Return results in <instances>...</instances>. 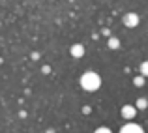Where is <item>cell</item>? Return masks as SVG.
Segmentation results:
<instances>
[{
  "label": "cell",
  "mask_w": 148,
  "mask_h": 133,
  "mask_svg": "<svg viewBox=\"0 0 148 133\" xmlns=\"http://www.w3.org/2000/svg\"><path fill=\"white\" fill-rule=\"evenodd\" d=\"M146 99H143V97H139V99H137V107H135V109H146Z\"/></svg>",
  "instance_id": "52a82bcc"
},
{
  "label": "cell",
  "mask_w": 148,
  "mask_h": 133,
  "mask_svg": "<svg viewBox=\"0 0 148 133\" xmlns=\"http://www.w3.org/2000/svg\"><path fill=\"white\" fill-rule=\"evenodd\" d=\"M71 56H75V58L84 56V45H81V43L71 45Z\"/></svg>",
  "instance_id": "5b68a950"
},
{
  "label": "cell",
  "mask_w": 148,
  "mask_h": 133,
  "mask_svg": "<svg viewBox=\"0 0 148 133\" xmlns=\"http://www.w3.org/2000/svg\"><path fill=\"white\" fill-rule=\"evenodd\" d=\"M124 25L126 26H137L139 25V15L137 13H126L124 15Z\"/></svg>",
  "instance_id": "7a4b0ae2"
},
{
  "label": "cell",
  "mask_w": 148,
  "mask_h": 133,
  "mask_svg": "<svg viewBox=\"0 0 148 133\" xmlns=\"http://www.w3.org/2000/svg\"><path fill=\"white\" fill-rule=\"evenodd\" d=\"M135 112H137V109H135L133 105H124V107H122V116H124V118H127V120L133 118Z\"/></svg>",
  "instance_id": "277c9868"
},
{
  "label": "cell",
  "mask_w": 148,
  "mask_h": 133,
  "mask_svg": "<svg viewBox=\"0 0 148 133\" xmlns=\"http://www.w3.org/2000/svg\"><path fill=\"white\" fill-rule=\"evenodd\" d=\"M145 84V79L143 77H135V86H143Z\"/></svg>",
  "instance_id": "ba28073f"
},
{
  "label": "cell",
  "mask_w": 148,
  "mask_h": 133,
  "mask_svg": "<svg viewBox=\"0 0 148 133\" xmlns=\"http://www.w3.org/2000/svg\"><path fill=\"white\" fill-rule=\"evenodd\" d=\"M120 133H145V131H143V128L137 126V124H126V126L120 130Z\"/></svg>",
  "instance_id": "3957f363"
},
{
  "label": "cell",
  "mask_w": 148,
  "mask_h": 133,
  "mask_svg": "<svg viewBox=\"0 0 148 133\" xmlns=\"http://www.w3.org/2000/svg\"><path fill=\"white\" fill-rule=\"evenodd\" d=\"M141 73H143V75H146V73H148V68H146V62H143V64H141Z\"/></svg>",
  "instance_id": "30bf717a"
},
{
  "label": "cell",
  "mask_w": 148,
  "mask_h": 133,
  "mask_svg": "<svg viewBox=\"0 0 148 133\" xmlns=\"http://www.w3.org/2000/svg\"><path fill=\"white\" fill-rule=\"evenodd\" d=\"M81 86L84 90H90V92H94V90H98L101 86V77L98 73L94 71H86L81 75Z\"/></svg>",
  "instance_id": "6da1fadb"
},
{
  "label": "cell",
  "mask_w": 148,
  "mask_h": 133,
  "mask_svg": "<svg viewBox=\"0 0 148 133\" xmlns=\"http://www.w3.org/2000/svg\"><path fill=\"white\" fill-rule=\"evenodd\" d=\"M94 133H112L111 130H107V128H98V130H96Z\"/></svg>",
  "instance_id": "9c48e42d"
},
{
  "label": "cell",
  "mask_w": 148,
  "mask_h": 133,
  "mask_svg": "<svg viewBox=\"0 0 148 133\" xmlns=\"http://www.w3.org/2000/svg\"><path fill=\"white\" fill-rule=\"evenodd\" d=\"M118 47H120V40H118V38H109V49L114 51V49H118Z\"/></svg>",
  "instance_id": "8992f818"
},
{
  "label": "cell",
  "mask_w": 148,
  "mask_h": 133,
  "mask_svg": "<svg viewBox=\"0 0 148 133\" xmlns=\"http://www.w3.org/2000/svg\"><path fill=\"white\" fill-rule=\"evenodd\" d=\"M47 133H54V130H47Z\"/></svg>",
  "instance_id": "8fae6325"
}]
</instances>
